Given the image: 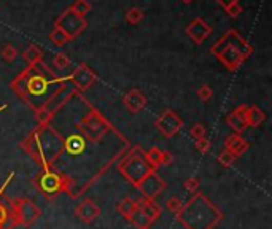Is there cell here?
<instances>
[{"instance_id": "cell-1", "label": "cell", "mask_w": 272, "mask_h": 229, "mask_svg": "<svg viewBox=\"0 0 272 229\" xmlns=\"http://www.w3.org/2000/svg\"><path fill=\"white\" fill-rule=\"evenodd\" d=\"M64 81H69V75L56 77V73L40 61L37 64H29L21 73L16 75L11 80L10 88L23 102L37 111Z\"/></svg>"}, {"instance_id": "cell-2", "label": "cell", "mask_w": 272, "mask_h": 229, "mask_svg": "<svg viewBox=\"0 0 272 229\" xmlns=\"http://www.w3.org/2000/svg\"><path fill=\"white\" fill-rule=\"evenodd\" d=\"M21 148L37 162L40 169L57 164L64 153V137L51 124H38L20 143Z\"/></svg>"}, {"instance_id": "cell-3", "label": "cell", "mask_w": 272, "mask_h": 229, "mask_svg": "<svg viewBox=\"0 0 272 229\" xmlns=\"http://www.w3.org/2000/svg\"><path fill=\"white\" fill-rule=\"evenodd\" d=\"M185 229H213L225 218L223 212L201 191L195 193L186 204L175 214Z\"/></svg>"}, {"instance_id": "cell-4", "label": "cell", "mask_w": 272, "mask_h": 229, "mask_svg": "<svg viewBox=\"0 0 272 229\" xmlns=\"http://www.w3.org/2000/svg\"><path fill=\"white\" fill-rule=\"evenodd\" d=\"M210 51L229 72H236L253 54V46L237 30L229 29L212 45Z\"/></svg>"}, {"instance_id": "cell-5", "label": "cell", "mask_w": 272, "mask_h": 229, "mask_svg": "<svg viewBox=\"0 0 272 229\" xmlns=\"http://www.w3.org/2000/svg\"><path fill=\"white\" fill-rule=\"evenodd\" d=\"M32 183H34L37 191L48 201L56 199L62 193L73 199L75 189L78 186L76 180L72 175L62 172L56 166L48 169H40V172L35 174V177L32 178Z\"/></svg>"}, {"instance_id": "cell-6", "label": "cell", "mask_w": 272, "mask_h": 229, "mask_svg": "<svg viewBox=\"0 0 272 229\" xmlns=\"http://www.w3.org/2000/svg\"><path fill=\"white\" fill-rule=\"evenodd\" d=\"M116 169L134 188L148 174L156 172L150 167V164L147 162L145 150H143L140 145H132L131 148L121 156V159L116 162Z\"/></svg>"}, {"instance_id": "cell-7", "label": "cell", "mask_w": 272, "mask_h": 229, "mask_svg": "<svg viewBox=\"0 0 272 229\" xmlns=\"http://www.w3.org/2000/svg\"><path fill=\"white\" fill-rule=\"evenodd\" d=\"M76 130L80 136L85 137L86 142L92 145L101 143L108 132L120 134L113 127V124H111L99 110H95L91 105H89V113H86L85 117L76 123Z\"/></svg>"}, {"instance_id": "cell-8", "label": "cell", "mask_w": 272, "mask_h": 229, "mask_svg": "<svg viewBox=\"0 0 272 229\" xmlns=\"http://www.w3.org/2000/svg\"><path fill=\"white\" fill-rule=\"evenodd\" d=\"M75 96H80V92L75 89V86L70 83V81H64V83H61L56 88V91L50 96V99H48L35 111L38 124H50L51 120L56 117V113L67 102H70V99H73Z\"/></svg>"}, {"instance_id": "cell-9", "label": "cell", "mask_w": 272, "mask_h": 229, "mask_svg": "<svg viewBox=\"0 0 272 229\" xmlns=\"http://www.w3.org/2000/svg\"><path fill=\"white\" fill-rule=\"evenodd\" d=\"M4 199L8 202L10 214L16 226L29 227L42 217V210L38 208V205L34 201H30L29 198L11 199V198L4 196Z\"/></svg>"}, {"instance_id": "cell-10", "label": "cell", "mask_w": 272, "mask_h": 229, "mask_svg": "<svg viewBox=\"0 0 272 229\" xmlns=\"http://www.w3.org/2000/svg\"><path fill=\"white\" fill-rule=\"evenodd\" d=\"M88 21L82 16L75 14L70 8H67L64 13H61V16L56 20L54 27L61 29L64 34L69 37V40H75L82 35V32L86 29Z\"/></svg>"}, {"instance_id": "cell-11", "label": "cell", "mask_w": 272, "mask_h": 229, "mask_svg": "<svg viewBox=\"0 0 272 229\" xmlns=\"http://www.w3.org/2000/svg\"><path fill=\"white\" fill-rule=\"evenodd\" d=\"M154 126L164 137L170 139L180 132V129L183 127V120L173 110L167 108L154 120Z\"/></svg>"}, {"instance_id": "cell-12", "label": "cell", "mask_w": 272, "mask_h": 229, "mask_svg": "<svg viewBox=\"0 0 272 229\" xmlns=\"http://www.w3.org/2000/svg\"><path fill=\"white\" fill-rule=\"evenodd\" d=\"M95 80H98V75H95V72L91 70V67L85 62L78 64L75 70L69 75V81L75 86V89L80 94L88 91L95 83Z\"/></svg>"}, {"instance_id": "cell-13", "label": "cell", "mask_w": 272, "mask_h": 229, "mask_svg": "<svg viewBox=\"0 0 272 229\" xmlns=\"http://www.w3.org/2000/svg\"><path fill=\"white\" fill-rule=\"evenodd\" d=\"M167 188V183L158 175V172L148 174L142 182L135 186V189L147 199H156L159 194Z\"/></svg>"}, {"instance_id": "cell-14", "label": "cell", "mask_w": 272, "mask_h": 229, "mask_svg": "<svg viewBox=\"0 0 272 229\" xmlns=\"http://www.w3.org/2000/svg\"><path fill=\"white\" fill-rule=\"evenodd\" d=\"M186 35L193 40L196 45H202L207 39H209L212 35V26H209V23H207L205 20L202 18H196L191 21L188 26H186Z\"/></svg>"}, {"instance_id": "cell-15", "label": "cell", "mask_w": 272, "mask_h": 229, "mask_svg": "<svg viewBox=\"0 0 272 229\" xmlns=\"http://www.w3.org/2000/svg\"><path fill=\"white\" fill-rule=\"evenodd\" d=\"M75 215L83 223L91 224L101 217V207L92 199H82L75 207Z\"/></svg>"}, {"instance_id": "cell-16", "label": "cell", "mask_w": 272, "mask_h": 229, "mask_svg": "<svg viewBox=\"0 0 272 229\" xmlns=\"http://www.w3.org/2000/svg\"><path fill=\"white\" fill-rule=\"evenodd\" d=\"M247 110H248V107L242 104V105L236 107L226 117V123L232 129L234 134L242 136V132L247 129Z\"/></svg>"}, {"instance_id": "cell-17", "label": "cell", "mask_w": 272, "mask_h": 229, "mask_svg": "<svg viewBox=\"0 0 272 229\" xmlns=\"http://www.w3.org/2000/svg\"><path fill=\"white\" fill-rule=\"evenodd\" d=\"M147 97L139 89H129L123 96V104L131 113H139L147 107Z\"/></svg>"}, {"instance_id": "cell-18", "label": "cell", "mask_w": 272, "mask_h": 229, "mask_svg": "<svg viewBox=\"0 0 272 229\" xmlns=\"http://www.w3.org/2000/svg\"><path fill=\"white\" fill-rule=\"evenodd\" d=\"M225 148L228 150V151H231L236 158H241V156H244L247 151H248V148H250V143L241 136V134H231V136H228L226 137V140H225Z\"/></svg>"}, {"instance_id": "cell-19", "label": "cell", "mask_w": 272, "mask_h": 229, "mask_svg": "<svg viewBox=\"0 0 272 229\" xmlns=\"http://www.w3.org/2000/svg\"><path fill=\"white\" fill-rule=\"evenodd\" d=\"M86 143L88 142L85 140L83 136H80L78 132L72 134L67 139H64V153L62 155H70V156L82 155L86 148Z\"/></svg>"}, {"instance_id": "cell-20", "label": "cell", "mask_w": 272, "mask_h": 229, "mask_svg": "<svg viewBox=\"0 0 272 229\" xmlns=\"http://www.w3.org/2000/svg\"><path fill=\"white\" fill-rule=\"evenodd\" d=\"M135 202H137L139 210H142L143 214H145L151 220V223L161 217L163 208H161V205H159V204H156L154 199H147V198H143V196H142L140 199H135Z\"/></svg>"}, {"instance_id": "cell-21", "label": "cell", "mask_w": 272, "mask_h": 229, "mask_svg": "<svg viewBox=\"0 0 272 229\" xmlns=\"http://www.w3.org/2000/svg\"><path fill=\"white\" fill-rule=\"evenodd\" d=\"M116 210H118V214L123 218H126L127 221H131L132 215L135 214V210H137V202H135V199L129 198V196H126L124 199H121L116 204Z\"/></svg>"}, {"instance_id": "cell-22", "label": "cell", "mask_w": 272, "mask_h": 229, "mask_svg": "<svg viewBox=\"0 0 272 229\" xmlns=\"http://www.w3.org/2000/svg\"><path fill=\"white\" fill-rule=\"evenodd\" d=\"M264 121H266V113L260 107H257V105L248 107V110H247V127H258Z\"/></svg>"}, {"instance_id": "cell-23", "label": "cell", "mask_w": 272, "mask_h": 229, "mask_svg": "<svg viewBox=\"0 0 272 229\" xmlns=\"http://www.w3.org/2000/svg\"><path fill=\"white\" fill-rule=\"evenodd\" d=\"M23 56L27 64H37V62L43 61V51L37 45H29L26 48V51L23 53Z\"/></svg>"}, {"instance_id": "cell-24", "label": "cell", "mask_w": 272, "mask_h": 229, "mask_svg": "<svg viewBox=\"0 0 272 229\" xmlns=\"http://www.w3.org/2000/svg\"><path fill=\"white\" fill-rule=\"evenodd\" d=\"M161 155H163V150H159L158 146H151L148 151H145L147 162L150 164V167L156 172H158V167H161Z\"/></svg>"}, {"instance_id": "cell-25", "label": "cell", "mask_w": 272, "mask_h": 229, "mask_svg": "<svg viewBox=\"0 0 272 229\" xmlns=\"http://www.w3.org/2000/svg\"><path fill=\"white\" fill-rule=\"evenodd\" d=\"M217 161H218V164H220L221 167L229 169V167H232V166L236 164L237 158H236V156H234L231 151H228L226 148H223V150L218 153V156H217Z\"/></svg>"}, {"instance_id": "cell-26", "label": "cell", "mask_w": 272, "mask_h": 229, "mask_svg": "<svg viewBox=\"0 0 272 229\" xmlns=\"http://www.w3.org/2000/svg\"><path fill=\"white\" fill-rule=\"evenodd\" d=\"M131 223H132L137 229H147V227H150L151 220H150L145 214H143L142 210H139V207H137L135 214H134L132 218H131Z\"/></svg>"}, {"instance_id": "cell-27", "label": "cell", "mask_w": 272, "mask_h": 229, "mask_svg": "<svg viewBox=\"0 0 272 229\" xmlns=\"http://www.w3.org/2000/svg\"><path fill=\"white\" fill-rule=\"evenodd\" d=\"M143 16H145V11H143L142 8H139V7H132V8H129L124 13L126 21L129 24H132V26L139 24L143 20Z\"/></svg>"}, {"instance_id": "cell-28", "label": "cell", "mask_w": 272, "mask_h": 229, "mask_svg": "<svg viewBox=\"0 0 272 229\" xmlns=\"http://www.w3.org/2000/svg\"><path fill=\"white\" fill-rule=\"evenodd\" d=\"M70 10L78 14V16H82V18H85V16L91 11V4L88 2V0H75L73 5L70 7Z\"/></svg>"}, {"instance_id": "cell-29", "label": "cell", "mask_w": 272, "mask_h": 229, "mask_svg": "<svg viewBox=\"0 0 272 229\" xmlns=\"http://www.w3.org/2000/svg\"><path fill=\"white\" fill-rule=\"evenodd\" d=\"M50 40L56 45V46H64L67 42H70L69 40V37L64 34V32L61 30V29H57V27H54L53 30H51V34H50Z\"/></svg>"}, {"instance_id": "cell-30", "label": "cell", "mask_w": 272, "mask_h": 229, "mask_svg": "<svg viewBox=\"0 0 272 229\" xmlns=\"http://www.w3.org/2000/svg\"><path fill=\"white\" fill-rule=\"evenodd\" d=\"M0 56H2V59L7 61V62H13L16 58H18V50H16L11 43H7L2 48V51H0Z\"/></svg>"}, {"instance_id": "cell-31", "label": "cell", "mask_w": 272, "mask_h": 229, "mask_svg": "<svg viewBox=\"0 0 272 229\" xmlns=\"http://www.w3.org/2000/svg\"><path fill=\"white\" fill-rule=\"evenodd\" d=\"M53 64H54V67L59 69V70H64V69H67L69 65H70V59L66 53H57L54 58H53Z\"/></svg>"}, {"instance_id": "cell-32", "label": "cell", "mask_w": 272, "mask_h": 229, "mask_svg": "<svg viewBox=\"0 0 272 229\" xmlns=\"http://www.w3.org/2000/svg\"><path fill=\"white\" fill-rule=\"evenodd\" d=\"M195 146H196V150L201 155H207V153L212 150V140L207 139V137L198 139V140H195Z\"/></svg>"}, {"instance_id": "cell-33", "label": "cell", "mask_w": 272, "mask_h": 229, "mask_svg": "<svg viewBox=\"0 0 272 229\" xmlns=\"http://www.w3.org/2000/svg\"><path fill=\"white\" fill-rule=\"evenodd\" d=\"M198 97L202 101V102H210L212 97H213V89L209 86V85H202L199 89H198Z\"/></svg>"}, {"instance_id": "cell-34", "label": "cell", "mask_w": 272, "mask_h": 229, "mask_svg": "<svg viewBox=\"0 0 272 229\" xmlns=\"http://www.w3.org/2000/svg\"><path fill=\"white\" fill-rule=\"evenodd\" d=\"M182 205H183V202H182V199L179 198V196H172V198H169L166 201V208L169 212H172V214H177V212L182 208Z\"/></svg>"}, {"instance_id": "cell-35", "label": "cell", "mask_w": 272, "mask_h": 229, "mask_svg": "<svg viewBox=\"0 0 272 229\" xmlns=\"http://www.w3.org/2000/svg\"><path fill=\"white\" fill-rule=\"evenodd\" d=\"M199 186H201V180L196 178V177H191V178H186L185 180V183H183V188L191 193V194H195L199 191Z\"/></svg>"}, {"instance_id": "cell-36", "label": "cell", "mask_w": 272, "mask_h": 229, "mask_svg": "<svg viewBox=\"0 0 272 229\" xmlns=\"http://www.w3.org/2000/svg\"><path fill=\"white\" fill-rule=\"evenodd\" d=\"M205 132H207V129H205V126L202 123H196V124L191 126V129H189V136L193 137L195 140L205 137Z\"/></svg>"}, {"instance_id": "cell-37", "label": "cell", "mask_w": 272, "mask_h": 229, "mask_svg": "<svg viewBox=\"0 0 272 229\" xmlns=\"http://www.w3.org/2000/svg\"><path fill=\"white\" fill-rule=\"evenodd\" d=\"M226 13H228L229 18H237V16L242 13V5L237 2V4L231 5L229 8H226Z\"/></svg>"}, {"instance_id": "cell-38", "label": "cell", "mask_w": 272, "mask_h": 229, "mask_svg": "<svg viewBox=\"0 0 272 229\" xmlns=\"http://www.w3.org/2000/svg\"><path fill=\"white\" fill-rule=\"evenodd\" d=\"M173 161V156L170 151H166L163 150V155H161V166H170Z\"/></svg>"}, {"instance_id": "cell-39", "label": "cell", "mask_w": 272, "mask_h": 229, "mask_svg": "<svg viewBox=\"0 0 272 229\" xmlns=\"http://www.w3.org/2000/svg\"><path fill=\"white\" fill-rule=\"evenodd\" d=\"M217 2H218V5L220 7H223V8H229L231 5H234V4H237L239 2V0H217Z\"/></svg>"}, {"instance_id": "cell-40", "label": "cell", "mask_w": 272, "mask_h": 229, "mask_svg": "<svg viewBox=\"0 0 272 229\" xmlns=\"http://www.w3.org/2000/svg\"><path fill=\"white\" fill-rule=\"evenodd\" d=\"M182 2H183L185 5H189V4H193V2H195V0H182Z\"/></svg>"}, {"instance_id": "cell-41", "label": "cell", "mask_w": 272, "mask_h": 229, "mask_svg": "<svg viewBox=\"0 0 272 229\" xmlns=\"http://www.w3.org/2000/svg\"><path fill=\"white\" fill-rule=\"evenodd\" d=\"M147 229H150V227H147Z\"/></svg>"}]
</instances>
